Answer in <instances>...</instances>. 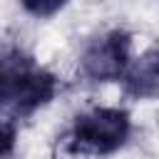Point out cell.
<instances>
[{"label":"cell","mask_w":159,"mask_h":159,"mask_svg":"<svg viewBox=\"0 0 159 159\" xmlns=\"http://www.w3.org/2000/svg\"><path fill=\"white\" fill-rule=\"evenodd\" d=\"M60 92V80L52 70L20 45L0 47V112L7 119L32 117L47 107Z\"/></svg>","instance_id":"obj_1"},{"label":"cell","mask_w":159,"mask_h":159,"mask_svg":"<svg viewBox=\"0 0 159 159\" xmlns=\"http://www.w3.org/2000/svg\"><path fill=\"white\" fill-rule=\"evenodd\" d=\"M132 137V114L122 107H92L75 114L62 149L75 157H109Z\"/></svg>","instance_id":"obj_2"},{"label":"cell","mask_w":159,"mask_h":159,"mask_svg":"<svg viewBox=\"0 0 159 159\" xmlns=\"http://www.w3.org/2000/svg\"><path fill=\"white\" fill-rule=\"evenodd\" d=\"M132 32L122 27H112L97 37H92L77 62V72L89 84L119 82L132 62Z\"/></svg>","instance_id":"obj_3"},{"label":"cell","mask_w":159,"mask_h":159,"mask_svg":"<svg viewBox=\"0 0 159 159\" xmlns=\"http://www.w3.org/2000/svg\"><path fill=\"white\" fill-rule=\"evenodd\" d=\"M119 82L127 99L134 102L159 99V42L149 45L142 55L132 57Z\"/></svg>","instance_id":"obj_4"},{"label":"cell","mask_w":159,"mask_h":159,"mask_svg":"<svg viewBox=\"0 0 159 159\" xmlns=\"http://www.w3.org/2000/svg\"><path fill=\"white\" fill-rule=\"evenodd\" d=\"M67 2H70V0H20L22 10H25L27 15L37 17V20H47V17L57 15L60 10L67 7Z\"/></svg>","instance_id":"obj_5"},{"label":"cell","mask_w":159,"mask_h":159,"mask_svg":"<svg viewBox=\"0 0 159 159\" xmlns=\"http://www.w3.org/2000/svg\"><path fill=\"white\" fill-rule=\"evenodd\" d=\"M15 147H17V124L15 119L0 117V159L12 157Z\"/></svg>","instance_id":"obj_6"}]
</instances>
